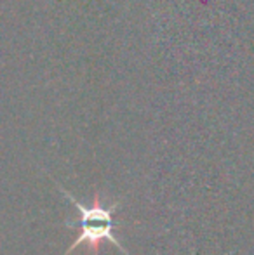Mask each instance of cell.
Wrapping results in <instances>:
<instances>
[{"instance_id": "cell-1", "label": "cell", "mask_w": 254, "mask_h": 255, "mask_svg": "<svg viewBox=\"0 0 254 255\" xmlns=\"http://www.w3.org/2000/svg\"><path fill=\"white\" fill-rule=\"evenodd\" d=\"M59 189H61L63 195L66 196L78 210V219L77 221H70L68 226L77 228L78 231H80L78 233V238L75 240L73 245L64 252V255L73 252L80 243H89L91 247H98L101 242L113 243L120 252H124V255H129L122 243L113 235V229L117 228V222L113 221V212L117 210L119 203H113V205H110V207H103L101 202L96 198V202L92 203L91 207H85V205H82L80 202H77L68 191H64L63 188H59Z\"/></svg>"}]
</instances>
